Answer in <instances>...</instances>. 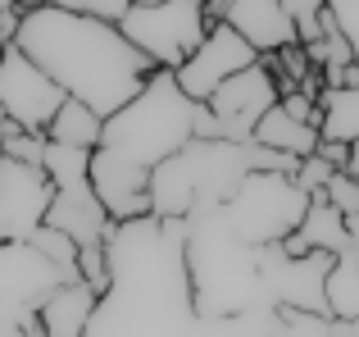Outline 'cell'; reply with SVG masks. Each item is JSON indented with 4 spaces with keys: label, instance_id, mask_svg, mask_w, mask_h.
<instances>
[{
    "label": "cell",
    "instance_id": "6da1fadb",
    "mask_svg": "<svg viewBox=\"0 0 359 337\" xmlns=\"http://www.w3.org/2000/svg\"><path fill=\"white\" fill-rule=\"evenodd\" d=\"M109 292L82 337H205L187 278V219L118 223L105 242Z\"/></svg>",
    "mask_w": 359,
    "mask_h": 337
},
{
    "label": "cell",
    "instance_id": "7a4b0ae2",
    "mask_svg": "<svg viewBox=\"0 0 359 337\" xmlns=\"http://www.w3.org/2000/svg\"><path fill=\"white\" fill-rule=\"evenodd\" d=\"M14 46L69 100L87 105L100 124L114 119L128 100H137L146 82L159 73L141 51H132L118 27L73 14L64 0L23 5Z\"/></svg>",
    "mask_w": 359,
    "mask_h": 337
},
{
    "label": "cell",
    "instance_id": "3957f363",
    "mask_svg": "<svg viewBox=\"0 0 359 337\" xmlns=\"http://www.w3.org/2000/svg\"><path fill=\"white\" fill-rule=\"evenodd\" d=\"M187 278H191L196 315L205 324L237 319L245 310L269 305L255 251L223 223V210H196L187 219Z\"/></svg>",
    "mask_w": 359,
    "mask_h": 337
},
{
    "label": "cell",
    "instance_id": "277c9868",
    "mask_svg": "<svg viewBox=\"0 0 359 337\" xmlns=\"http://www.w3.org/2000/svg\"><path fill=\"white\" fill-rule=\"evenodd\" d=\"M191 124H196V105L177 91L173 73L159 69L137 100H128L114 119H105L96 151L114 155L128 168L155 173L159 164L173 160L191 142Z\"/></svg>",
    "mask_w": 359,
    "mask_h": 337
},
{
    "label": "cell",
    "instance_id": "5b68a950",
    "mask_svg": "<svg viewBox=\"0 0 359 337\" xmlns=\"http://www.w3.org/2000/svg\"><path fill=\"white\" fill-rule=\"evenodd\" d=\"M250 178V146L187 142L173 160L150 173V214L191 219L196 210H223L232 192Z\"/></svg>",
    "mask_w": 359,
    "mask_h": 337
},
{
    "label": "cell",
    "instance_id": "8992f818",
    "mask_svg": "<svg viewBox=\"0 0 359 337\" xmlns=\"http://www.w3.org/2000/svg\"><path fill=\"white\" fill-rule=\"evenodd\" d=\"M205 0H132L118 32L132 51H141L155 69L173 73L196 55V46L210 37Z\"/></svg>",
    "mask_w": 359,
    "mask_h": 337
},
{
    "label": "cell",
    "instance_id": "52a82bcc",
    "mask_svg": "<svg viewBox=\"0 0 359 337\" xmlns=\"http://www.w3.org/2000/svg\"><path fill=\"white\" fill-rule=\"evenodd\" d=\"M309 210V196L296 187V178L282 173H250L237 192L223 201V223L245 242L250 251L282 246L300 228Z\"/></svg>",
    "mask_w": 359,
    "mask_h": 337
},
{
    "label": "cell",
    "instance_id": "ba28073f",
    "mask_svg": "<svg viewBox=\"0 0 359 337\" xmlns=\"http://www.w3.org/2000/svg\"><path fill=\"white\" fill-rule=\"evenodd\" d=\"M64 100L69 96L9 41L5 55H0V119L14 124L18 133L46 137V128L55 124V114H60Z\"/></svg>",
    "mask_w": 359,
    "mask_h": 337
},
{
    "label": "cell",
    "instance_id": "9c48e42d",
    "mask_svg": "<svg viewBox=\"0 0 359 337\" xmlns=\"http://www.w3.org/2000/svg\"><path fill=\"white\" fill-rule=\"evenodd\" d=\"M50 201H55V187L46 168L0 155V246L32 242V232L50 214Z\"/></svg>",
    "mask_w": 359,
    "mask_h": 337
},
{
    "label": "cell",
    "instance_id": "30bf717a",
    "mask_svg": "<svg viewBox=\"0 0 359 337\" xmlns=\"http://www.w3.org/2000/svg\"><path fill=\"white\" fill-rule=\"evenodd\" d=\"M250 64H259V55H255L228 23H214L210 37L196 46L191 60H187L182 69H173V82H177V91H182L191 105H205L223 82L237 78V73H245Z\"/></svg>",
    "mask_w": 359,
    "mask_h": 337
},
{
    "label": "cell",
    "instance_id": "8fae6325",
    "mask_svg": "<svg viewBox=\"0 0 359 337\" xmlns=\"http://www.w3.org/2000/svg\"><path fill=\"white\" fill-rule=\"evenodd\" d=\"M278 100H282V96H278V82H273V73L264 69V64H250L245 73H237V78L223 82V87L214 91L210 100H205V110L214 114L223 142L250 146L255 124H259V119L269 114Z\"/></svg>",
    "mask_w": 359,
    "mask_h": 337
},
{
    "label": "cell",
    "instance_id": "7c38bea8",
    "mask_svg": "<svg viewBox=\"0 0 359 337\" xmlns=\"http://www.w3.org/2000/svg\"><path fill=\"white\" fill-rule=\"evenodd\" d=\"M205 18L228 23L259 60L296 46V27H291L282 0H205Z\"/></svg>",
    "mask_w": 359,
    "mask_h": 337
},
{
    "label": "cell",
    "instance_id": "4fadbf2b",
    "mask_svg": "<svg viewBox=\"0 0 359 337\" xmlns=\"http://www.w3.org/2000/svg\"><path fill=\"white\" fill-rule=\"evenodd\" d=\"M346 246H355L351 232H346V214H337L332 205L323 201V192H318V196H309V210H305V219H300V228L282 242V256L300 260V256H314V251L341 256Z\"/></svg>",
    "mask_w": 359,
    "mask_h": 337
},
{
    "label": "cell",
    "instance_id": "5bb4252c",
    "mask_svg": "<svg viewBox=\"0 0 359 337\" xmlns=\"http://www.w3.org/2000/svg\"><path fill=\"white\" fill-rule=\"evenodd\" d=\"M91 310H96V296L82 283H64L36 305V319H41L46 337H82L91 324Z\"/></svg>",
    "mask_w": 359,
    "mask_h": 337
},
{
    "label": "cell",
    "instance_id": "9a60e30c",
    "mask_svg": "<svg viewBox=\"0 0 359 337\" xmlns=\"http://www.w3.org/2000/svg\"><path fill=\"white\" fill-rule=\"evenodd\" d=\"M250 146H264V151L291 155V160H309V155L318 151V133H314V128H305V124H296V119H287L278 105H273L269 114L255 124Z\"/></svg>",
    "mask_w": 359,
    "mask_h": 337
},
{
    "label": "cell",
    "instance_id": "2e32d148",
    "mask_svg": "<svg viewBox=\"0 0 359 337\" xmlns=\"http://www.w3.org/2000/svg\"><path fill=\"white\" fill-rule=\"evenodd\" d=\"M323 124H318V142H337V146H355L359 142V91L346 87H323V96L314 100Z\"/></svg>",
    "mask_w": 359,
    "mask_h": 337
},
{
    "label": "cell",
    "instance_id": "e0dca14e",
    "mask_svg": "<svg viewBox=\"0 0 359 337\" xmlns=\"http://www.w3.org/2000/svg\"><path fill=\"white\" fill-rule=\"evenodd\" d=\"M323 305L327 319H359V246H346L332 260L323 283Z\"/></svg>",
    "mask_w": 359,
    "mask_h": 337
},
{
    "label": "cell",
    "instance_id": "ac0fdd59",
    "mask_svg": "<svg viewBox=\"0 0 359 337\" xmlns=\"http://www.w3.org/2000/svg\"><path fill=\"white\" fill-rule=\"evenodd\" d=\"M100 119L91 114L87 105H78V100H64L60 105V114H55V124L46 128V142L50 146H64V151H96V142H100Z\"/></svg>",
    "mask_w": 359,
    "mask_h": 337
},
{
    "label": "cell",
    "instance_id": "d6986e66",
    "mask_svg": "<svg viewBox=\"0 0 359 337\" xmlns=\"http://www.w3.org/2000/svg\"><path fill=\"white\" fill-rule=\"evenodd\" d=\"M287 18L296 27V46H314L327 32V0H282Z\"/></svg>",
    "mask_w": 359,
    "mask_h": 337
},
{
    "label": "cell",
    "instance_id": "ffe728a7",
    "mask_svg": "<svg viewBox=\"0 0 359 337\" xmlns=\"http://www.w3.org/2000/svg\"><path fill=\"white\" fill-rule=\"evenodd\" d=\"M327 18L351 51V64L359 69V0H327Z\"/></svg>",
    "mask_w": 359,
    "mask_h": 337
},
{
    "label": "cell",
    "instance_id": "44dd1931",
    "mask_svg": "<svg viewBox=\"0 0 359 337\" xmlns=\"http://www.w3.org/2000/svg\"><path fill=\"white\" fill-rule=\"evenodd\" d=\"M278 337H332V319L309 310H278Z\"/></svg>",
    "mask_w": 359,
    "mask_h": 337
},
{
    "label": "cell",
    "instance_id": "7402d4cb",
    "mask_svg": "<svg viewBox=\"0 0 359 337\" xmlns=\"http://www.w3.org/2000/svg\"><path fill=\"white\" fill-rule=\"evenodd\" d=\"M64 5H69L73 14H82V18H96V23L118 27L123 18H128V5H132V0H64Z\"/></svg>",
    "mask_w": 359,
    "mask_h": 337
},
{
    "label": "cell",
    "instance_id": "603a6c76",
    "mask_svg": "<svg viewBox=\"0 0 359 337\" xmlns=\"http://www.w3.org/2000/svg\"><path fill=\"white\" fill-rule=\"evenodd\" d=\"M323 201L332 205L337 214H346V219H351V214H359V187H355V178H351V173H337L332 183H327Z\"/></svg>",
    "mask_w": 359,
    "mask_h": 337
},
{
    "label": "cell",
    "instance_id": "cb8c5ba5",
    "mask_svg": "<svg viewBox=\"0 0 359 337\" xmlns=\"http://www.w3.org/2000/svg\"><path fill=\"white\" fill-rule=\"evenodd\" d=\"M332 337H359V319H332Z\"/></svg>",
    "mask_w": 359,
    "mask_h": 337
},
{
    "label": "cell",
    "instance_id": "d4e9b609",
    "mask_svg": "<svg viewBox=\"0 0 359 337\" xmlns=\"http://www.w3.org/2000/svg\"><path fill=\"white\" fill-rule=\"evenodd\" d=\"M0 128H5V119H0Z\"/></svg>",
    "mask_w": 359,
    "mask_h": 337
},
{
    "label": "cell",
    "instance_id": "484cf974",
    "mask_svg": "<svg viewBox=\"0 0 359 337\" xmlns=\"http://www.w3.org/2000/svg\"><path fill=\"white\" fill-rule=\"evenodd\" d=\"M355 187H359V183H355Z\"/></svg>",
    "mask_w": 359,
    "mask_h": 337
}]
</instances>
